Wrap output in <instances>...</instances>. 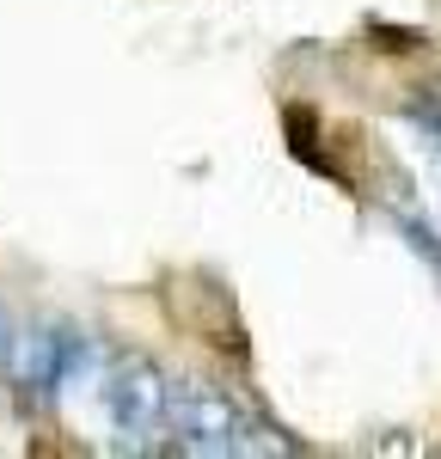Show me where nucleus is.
Here are the masks:
<instances>
[{"label": "nucleus", "mask_w": 441, "mask_h": 459, "mask_svg": "<svg viewBox=\"0 0 441 459\" xmlns=\"http://www.w3.org/2000/svg\"><path fill=\"white\" fill-rule=\"evenodd\" d=\"M160 447H172V454H282V441H276V429H264L239 404V398H227L220 386L209 380H178V386H166V417H160Z\"/></svg>", "instance_id": "obj_1"}, {"label": "nucleus", "mask_w": 441, "mask_h": 459, "mask_svg": "<svg viewBox=\"0 0 441 459\" xmlns=\"http://www.w3.org/2000/svg\"><path fill=\"white\" fill-rule=\"evenodd\" d=\"M105 411L123 447H160V417H166V380L147 361H123L105 374Z\"/></svg>", "instance_id": "obj_2"}, {"label": "nucleus", "mask_w": 441, "mask_h": 459, "mask_svg": "<svg viewBox=\"0 0 441 459\" xmlns=\"http://www.w3.org/2000/svg\"><path fill=\"white\" fill-rule=\"evenodd\" d=\"M80 361H86V343L74 331H31L25 350H19V380H25V392L49 398V392H62V380Z\"/></svg>", "instance_id": "obj_3"}]
</instances>
